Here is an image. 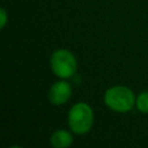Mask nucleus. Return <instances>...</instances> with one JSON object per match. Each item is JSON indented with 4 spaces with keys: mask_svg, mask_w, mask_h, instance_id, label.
Here are the masks:
<instances>
[{
    "mask_svg": "<svg viewBox=\"0 0 148 148\" xmlns=\"http://www.w3.org/2000/svg\"><path fill=\"white\" fill-rule=\"evenodd\" d=\"M135 99L133 90L125 86H113L104 92L105 105L114 112L125 113L131 111L135 105Z\"/></svg>",
    "mask_w": 148,
    "mask_h": 148,
    "instance_id": "1",
    "label": "nucleus"
},
{
    "mask_svg": "<svg viewBox=\"0 0 148 148\" xmlns=\"http://www.w3.org/2000/svg\"><path fill=\"white\" fill-rule=\"evenodd\" d=\"M68 126L77 135L88 133L94 125V111L88 103L77 102L68 111Z\"/></svg>",
    "mask_w": 148,
    "mask_h": 148,
    "instance_id": "2",
    "label": "nucleus"
},
{
    "mask_svg": "<svg viewBox=\"0 0 148 148\" xmlns=\"http://www.w3.org/2000/svg\"><path fill=\"white\" fill-rule=\"evenodd\" d=\"M50 66L56 76L60 79H69L76 73L77 61L71 51L59 49L52 53L50 58Z\"/></svg>",
    "mask_w": 148,
    "mask_h": 148,
    "instance_id": "3",
    "label": "nucleus"
},
{
    "mask_svg": "<svg viewBox=\"0 0 148 148\" xmlns=\"http://www.w3.org/2000/svg\"><path fill=\"white\" fill-rule=\"evenodd\" d=\"M64 80L54 82L49 90L47 97L53 105H62L72 96V86Z\"/></svg>",
    "mask_w": 148,
    "mask_h": 148,
    "instance_id": "4",
    "label": "nucleus"
},
{
    "mask_svg": "<svg viewBox=\"0 0 148 148\" xmlns=\"http://www.w3.org/2000/svg\"><path fill=\"white\" fill-rule=\"evenodd\" d=\"M50 142L54 148H67L73 143V135L66 130H58L52 133Z\"/></svg>",
    "mask_w": 148,
    "mask_h": 148,
    "instance_id": "5",
    "label": "nucleus"
},
{
    "mask_svg": "<svg viewBox=\"0 0 148 148\" xmlns=\"http://www.w3.org/2000/svg\"><path fill=\"white\" fill-rule=\"evenodd\" d=\"M136 109L142 113H148V90L140 92L135 99Z\"/></svg>",
    "mask_w": 148,
    "mask_h": 148,
    "instance_id": "6",
    "label": "nucleus"
},
{
    "mask_svg": "<svg viewBox=\"0 0 148 148\" xmlns=\"http://www.w3.org/2000/svg\"><path fill=\"white\" fill-rule=\"evenodd\" d=\"M6 23H7V13L5 8H1L0 9V28L3 29Z\"/></svg>",
    "mask_w": 148,
    "mask_h": 148,
    "instance_id": "7",
    "label": "nucleus"
}]
</instances>
